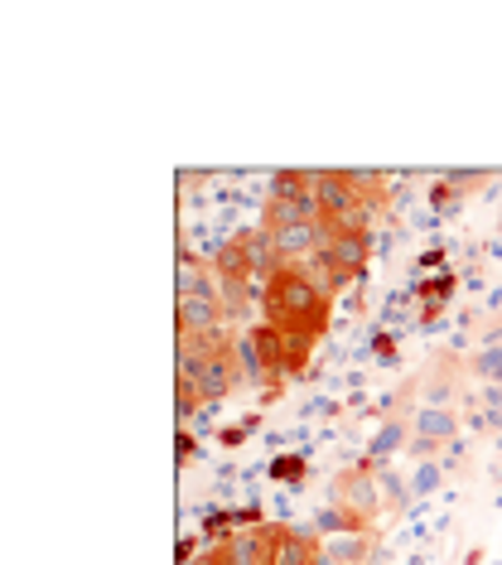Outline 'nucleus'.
Instances as JSON below:
<instances>
[{
  "label": "nucleus",
  "instance_id": "1",
  "mask_svg": "<svg viewBox=\"0 0 502 565\" xmlns=\"http://www.w3.org/2000/svg\"><path fill=\"white\" fill-rule=\"evenodd\" d=\"M324 295L309 286L305 276H276V286H270V315H276V324H290V329H319V319H324Z\"/></svg>",
  "mask_w": 502,
  "mask_h": 565
},
{
  "label": "nucleus",
  "instance_id": "3",
  "mask_svg": "<svg viewBox=\"0 0 502 565\" xmlns=\"http://www.w3.org/2000/svg\"><path fill=\"white\" fill-rule=\"evenodd\" d=\"M367 256V242L357 233H329V247H324V262L339 266V276H353Z\"/></svg>",
  "mask_w": 502,
  "mask_h": 565
},
{
  "label": "nucleus",
  "instance_id": "2",
  "mask_svg": "<svg viewBox=\"0 0 502 565\" xmlns=\"http://www.w3.org/2000/svg\"><path fill=\"white\" fill-rule=\"evenodd\" d=\"M217 295L213 290H179V324L184 333H203V329H217Z\"/></svg>",
  "mask_w": 502,
  "mask_h": 565
},
{
  "label": "nucleus",
  "instance_id": "4",
  "mask_svg": "<svg viewBox=\"0 0 502 565\" xmlns=\"http://www.w3.org/2000/svg\"><path fill=\"white\" fill-rule=\"evenodd\" d=\"M223 565H270V542L266 536H232V542L223 546Z\"/></svg>",
  "mask_w": 502,
  "mask_h": 565
},
{
  "label": "nucleus",
  "instance_id": "5",
  "mask_svg": "<svg viewBox=\"0 0 502 565\" xmlns=\"http://www.w3.org/2000/svg\"><path fill=\"white\" fill-rule=\"evenodd\" d=\"M270 565H319L314 561V546L295 532H276L270 536Z\"/></svg>",
  "mask_w": 502,
  "mask_h": 565
}]
</instances>
